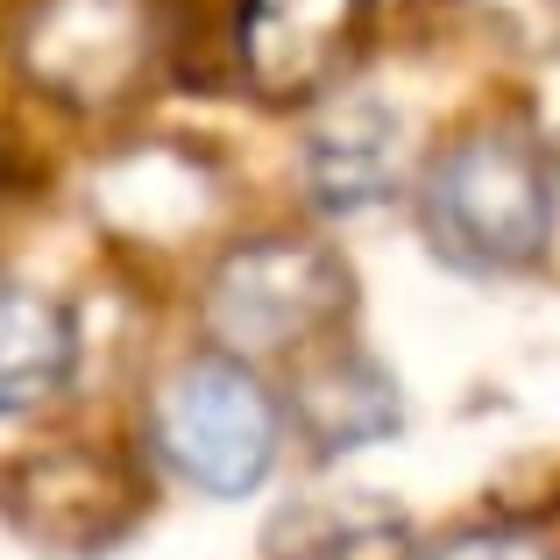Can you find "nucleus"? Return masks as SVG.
<instances>
[{"label": "nucleus", "instance_id": "nucleus-1", "mask_svg": "<svg viewBox=\"0 0 560 560\" xmlns=\"http://www.w3.org/2000/svg\"><path fill=\"white\" fill-rule=\"evenodd\" d=\"M547 171L511 128L454 142L425 178V234L462 270H525L547 248Z\"/></svg>", "mask_w": 560, "mask_h": 560}, {"label": "nucleus", "instance_id": "nucleus-2", "mask_svg": "<svg viewBox=\"0 0 560 560\" xmlns=\"http://www.w3.org/2000/svg\"><path fill=\"white\" fill-rule=\"evenodd\" d=\"M156 454L206 497H248L277 462V405L234 355H199L150 405Z\"/></svg>", "mask_w": 560, "mask_h": 560}, {"label": "nucleus", "instance_id": "nucleus-3", "mask_svg": "<svg viewBox=\"0 0 560 560\" xmlns=\"http://www.w3.org/2000/svg\"><path fill=\"white\" fill-rule=\"evenodd\" d=\"M341 305H348V270L299 234L234 248L206 284V319H213L220 348H234V355H291L313 334H327Z\"/></svg>", "mask_w": 560, "mask_h": 560}, {"label": "nucleus", "instance_id": "nucleus-4", "mask_svg": "<svg viewBox=\"0 0 560 560\" xmlns=\"http://www.w3.org/2000/svg\"><path fill=\"white\" fill-rule=\"evenodd\" d=\"M8 518L50 553H100L136 525V476L100 447H36L8 468Z\"/></svg>", "mask_w": 560, "mask_h": 560}, {"label": "nucleus", "instance_id": "nucleus-5", "mask_svg": "<svg viewBox=\"0 0 560 560\" xmlns=\"http://www.w3.org/2000/svg\"><path fill=\"white\" fill-rule=\"evenodd\" d=\"M22 65L43 93L71 107H107L142 71L136 0H43L22 28Z\"/></svg>", "mask_w": 560, "mask_h": 560}, {"label": "nucleus", "instance_id": "nucleus-6", "mask_svg": "<svg viewBox=\"0 0 560 560\" xmlns=\"http://www.w3.org/2000/svg\"><path fill=\"white\" fill-rule=\"evenodd\" d=\"M362 22V0H242L234 43L242 71L262 100H305L327 85V71L348 57V36Z\"/></svg>", "mask_w": 560, "mask_h": 560}, {"label": "nucleus", "instance_id": "nucleus-7", "mask_svg": "<svg viewBox=\"0 0 560 560\" xmlns=\"http://www.w3.org/2000/svg\"><path fill=\"white\" fill-rule=\"evenodd\" d=\"M397 164H405V128H397V114L383 107V100H341V107L313 128V150H305L313 191L334 213L376 206L383 191L397 185Z\"/></svg>", "mask_w": 560, "mask_h": 560}, {"label": "nucleus", "instance_id": "nucleus-8", "mask_svg": "<svg viewBox=\"0 0 560 560\" xmlns=\"http://www.w3.org/2000/svg\"><path fill=\"white\" fill-rule=\"evenodd\" d=\"M277 560H411V525L370 490L299 497L270 525Z\"/></svg>", "mask_w": 560, "mask_h": 560}, {"label": "nucleus", "instance_id": "nucleus-9", "mask_svg": "<svg viewBox=\"0 0 560 560\" xmlns=\"http://www.w3.org/2000/svg\"><path fill=\"white\" fill-rule=\"evenodd\" d=\"M71 376V319L28 284H0V419L36 411Z\"/></svg>", "mask_w": 560, "mask_h": 560}, {"label": "nucleus", "instance_id": "nucleus-10", "mask_svg": "<svg viewBox=\"0 0 560 560\" xmlns=\"http://www.w3.org/2000/svg\"><path fill=\"white\" fill-rule=\"evenodd\" d=\"M299 419L319 454H348L397 425V390L370 355H327L299 390Z\"/></svg>", "mask_w": 560, "mask_h": 560}, {"label": "nucleus", "instance_id": "nucleus-11", "mask_svg": "<svg viewBox=\"0 0 560 560\" xmlns=\"http://www.w3.org/2000/svg\"><path fill=\"white\" fill-rule=\"evenodd\" d=\"M476 14L525 57L560 50V0H476Z\"/></svg>", "mask_w": 560, "mask_h": 560}, {"label": "nucleus", "instance_id": "nucleus-12", "mask_svg": "<svg viewBox=\"0 0 560 560\" xmlns=\"http://www.w3.org/2000/svg\"><path fill=\"white\" fill-rule=\"evenodd\" d=\"M419 560H553V553H547V539H533V533L482 525V533H462V539H447V547H433Z\"/></svg>", "mask_w": 560, "mask_h": 560}, {"label": "nucleus", "instance_id": "nucleus-13", "mask_svg": "<svg viewBox=\"0 0 560 560\" xmlns=\"http://www.w3.org/2000/svg\"><path fill=\"white\" fill-rule=\"evenodd\" d=\"M553 178H560V142H553Z\"/></svg>", "mask_w": 560, "mask_h": 560}]
</instances>
